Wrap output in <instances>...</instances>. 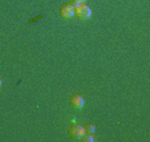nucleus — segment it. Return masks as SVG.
Returning <instances> with one entry per match:
<instances>
[{"instance_id": "1", "label": "nucleus", "mask_w": 150, "mask_h": 142, "mask_svg": "<svg viewBox=\"0 0 150 142\" xmlns=\"http://www.w3.org/2000/svg\"><path fill=\"white\" fill-rule=\"evenodd\" d=\"M74 15L79 17L80 20H88L92 16V9L91 7H88L86 4H80L79 7L74 8Z\"/></svg>"}, {"instance_id": "2", "label": "nucleus", "mask_w": 150, "mask_h": 142, "mask_svg": "<svg viewBox=\"0 0 150 142\" xmlns=\"http://www.w3.org/2000/svg\"><path fill=\"white\" fill-rule=\"evenodd\" d=\"M59 13L60 16L62 17V19H72V17L74 16V7L72 6L71 3H65V4H62L61 7H60L59 9Z\"/></svg>"}, {"instance_id": "3", "label": "nucleus", "mask_w": 150, "mask_h": 142, "mask_svg": "<svg viewBox=\"0 0 150 142\" xmlns=\"http://www.w3.org/2000/svg\"><path fill=\"white\" fill-rule=\"evenodd\" d=\"M68 133H69V136H71L73 139H80L85 134V130H84V126L74 124V125H72L71 128H69Z\"/></svg>"}, {"instance_id": "4", "label": "nucleus", "mask_w": 150, "mask_h": 142, "mask_svg": "<svg viewBox=\"0 0 150 142\" xmlns=\"http://www.w3.org/2000/svg\"><path fill=\"white\" fill-rule=\"evenodd\" d=\"M69 104H71V106L73 109L80 110V109L84 108L85 101H84V98H82V96H80V94H73V96L71 97V100H69Z\"/></svg>"}, {"instance_id": "5", "label": "nucleus", "mask_w": 150, "mask_h": 142, "mask_svg": "<svg viewBox=\"0 0 150 142\" xmlns=\"http://www.w3.org/2000/svg\"><path fill=\"white\" fill-rule=\"evenodd\" d=\"M84 130H85V133H88V134H94V131H96V126H94L93 124H88V125L84 126Z\"/></svg>"}, {"instance_id": "6", "label": "nucleus", "mask_w": 150, "mask_h": 142, "mask_svg": "<svg viewBox=\"0 0 150 142\" xmlns=\"http://www.w3.org/2000/svg\"><path fill=\"white\" fill-rule=\"evenodd\" d=\"M80 141H82V142H93L94 141V138H93V134H88V133H85L84 136L80 138Z\"/></svg>"}, {"instance_id": "7", "label": "nucleus", "mask_w": 150, "mask_h": 142, "mask_svg": "<svg viewBox=\"0 0 150 142\" xmlns=\"http://www.w3.org/2000/svg\"><path fill=\"white\" fill-rule=\"evenodd\" d=\"M73 1H77V3L82 4V3H85V1H86V0H73Z\"/></svg>"}, {"instance_id": "8", "label": "nucleus", "mask_w": 150, "mask_h": 142, "mask_svg": "<svg viewBox=\"0 0 150 142\" xmlns=\"http://www.w3.org/2000/svg\"><path fill=\"white\" fill-rule=\"evenodd\" d=\"M0 86H1V78H0Z\"/></svg>"}]
</instances>
